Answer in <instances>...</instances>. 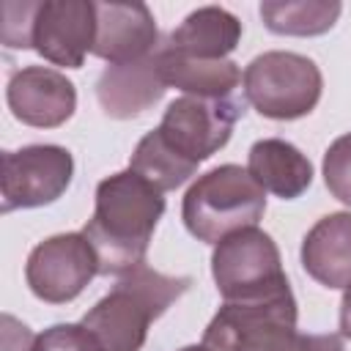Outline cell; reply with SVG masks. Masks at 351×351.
Segmentation results:
<instances>
[{"label":"cell","mask_w":351,"mask_h":351,"mask_svg":"<svg viewBox=\"0 0 351 351\" xmlns=\"http://www.w3.org/2000/svg\"><path fill=\"white\" fill-rule=\"evenodd\" d=\"M162 214V192L134 170H121L104 178L96 186L93 217L82 228V236L96 252L99 274L121 277L143 266Z\"/></svg>","instance_id":"cell-1"},{"label":"cell","mask_w":351,"mask_h":351,"mask_svg":"<svg viewBox=\"0 0 351 351\" xmlns=\"http://www.w3.org/2000/svg\"><path fill=\"white\" fill-rule=\"evenodd\" d=\"M189 282V277H170L143 263L118 277L112 291L85 313L82 326L99 351H140L148 326L186 293Z\"/></svg>","instance_id":"cell-2"},{"label":"cell","mask_w":351,"mask_h":351,"mask_svg":"<svg viewBox=\"0 0 351 351\" xmlns=\"http://www.w3.org/2000/svg\"><path fill=\"white\" fill-rule=\"evenodd\" d=\"M208 351H346L337 335H304L296 329V299L288 291L225 302L203 332Z\"/></svg>","instance_id":"cell-3"},{"label":"cell","mask_w":351,"mask_h":351,"mask_svg":"<svg viewBox=\"0 0 351 351\" xmlns=\"http://www.w3.org/2000/svg\"><path fill=\"white\" fill-rule=\"evenodd\" d=\"M263 211L266 189L241 165H219L203 173L181 203L186 230L206 244H219L236 230L255 228Z\"/></svg>","instance_id":"cell-4"},{"label":"cell","mask_w":351,"mask_h":351,"mask_svg":"<svg viewBox=\"0 0 351 351\" xmlns=\"http://www.w3.org/2000/svg\"><path fill=\"white\" fill-rule=\"evenodd\" d=\"M321 71L299 52L271 49L250 60L244 69V96L266 118L296 121L310 115L321 99Z\"/></svg>","instance_id":"cell-5"},{"label":"cell","mask_w":351,"mask_h":351,"mask_svg":"<svg viewBox=\"0 0 351 351\" xmlns=\"http://www.w3.org/2000/svg\"><path fill=\"white\" fill-rule=\"evenodd\" d=\"M211 274L225 302H252L288 291L280 250L261 228L230 233L214 247Z\"/></svg>","instance_id":"cell-6"},{"label":"cell","mask_w":351,"mask_h":351,"mask_svg":"<svg viewBox=\"0 0 351 351\" xmlns=\"http://www.w3.org/2000/svg\"><path fill=\"white\" fill-rule=\"evenodd\" d=\"M74 159L63 145H25L0 159L3 214L55 203L71 184Z\"/></svg>","instance_id":"cell-7"},{"label":"cell","mask_w":351,"mask_h":351,"mask_svg":"<svg viewBox=\"0 0 351 351\" xmlns=\"http://www.w3.org/2000/svg\"><path fill=\"white\" fill-rule=\"evenodd\" d=\"M241 112H244L241 101L230 96L225 99L181 96L167 104L162 123L156 129L170 148H176L184 159L200 165L230 140Z\"/></svg>","instance_id":"cell-8"},{"label":"cell","mask_w":351,"mask_h":351,"mask_svg":"<svg viewBox=\"0 0 351 351\" xmlns=\"http://www.w3.org/2000/svg\"><path fill=\"white\" fill-rule=\"evenodd\" d=\"M99 274V261L90 241L80 233H58L33 247L25 266L30 291L49 304H66Z\"/></svg>","instance_id":"cell-9"},{"label":"cell","mask_w":351,"mask_h":351,"mask_svg":"<svg viewBox=\"0 0 351 351\" xmlns=\"http://www.w3.org/2000/svg\"><path fill=\"white\" fill-rule=\"evenodd\" d=\"M96 38V3L90 0H44L33 16V41L44 60L66 69H80L85 55L93 52Z\"/></svg>","instance_id":"cell-10"},{"label":"cell","mask_w":351,"mask_h":351,"mask_svg":"<svg viewBox=\"0 0 351 351\" xmlns=\"http://www.w3.org/2000/svg\"><path fill=\"white\" fill-rule=\"evenodd\" d=\"M8 107L16 121L38 129H55L74 115V82L49 66H25L11 74L5 90Z\"/></svg>","instance_id":"cell-11"},{"label":"cell","mask_w":351,"mask_h":351,"mask_svg":"<svg viewBox=\"0 0 351 351\" xmlns=\"http://www.w3.org/2000/svg\"><path fill=\"white\" fill-rule=\"evenodd\" d=\"M156 47L159 33L145 3H96L93 55L115 66L148 58Z\"/></svg>","instance_id":"cell-12"},{"label":"cell","mask_w":351,"mask_h":351,"mask_svg":"<svg viewBox=\"0 0 351 351\" xmlns=\"http://www.w3.org/2000/svg\"><path fill=\"white\" fill-rule=\"evenodd\" d=\"M159 49V47H156ZM167 85L159 71L156 52L132 63L107 66L96 82V99L110 118H137L165 96Z\"/></svg>","instance_id":"cell-13"},{"label":"cell","mask_w":351,"mask_h":351,"mask_svg":"<svg viewBox=\"0 0 351 351\" xmlns=\"http://www.w3.org/2000/svg\"><path fill=\"white\" fill-rule=\"evenodd\" d=\"M304 271L326 288L351 285V214L335 211L321 217L302 239Z\"/></svg>","instance_id":"cell-14"},{"label":"cell","mask_w":351,"mask_h":351,"mask_svg":"<svg viewBox=\"0 0 351 351\" xmlns=\"http://www.w3.org/2000/svg\"><path fill=\"white\" fill-rule=\"evenodd\" d=\"M247 170L266 192H271L282 200L299 197L313 181L310 159L293 143L280 140V137L258 140L250 148Z\"/></svg>","instance_id":"cell-15"},{"label":"cell","mask_w":351,"mask_h":351,"mask_svg":"<svg viewBox=\"0 0 351 351\" xmlns=\"http://www.w3.org/2000/svg\"><path fill=\"white\" fill-rule=\"evenodd\" d=\"M159 71L167 88H178L186 96H203V99H225L233 93V88L241 80V71L233 60H203L184 52L170 49L167 44H159L156 49Z\"/></svg>","instance_id":"cell-16"},{"label":"cell","mask_w":351,"mask_h":351,"mask_svg":"<svg viewBox=\"0 0 351 351\" xmlns=\"http://www.w3.org/2000/svg\"><path fill=\"white\" fill-rule=\"evenodd\" d=\"M241 38V22L222 5H203L167 36V47L203 60H222L236 49Z\"/></svg>","instance_id":"cell-17"},{"label":"cell","mask_w":351,"mask_h":351,"mask_svg":"<svg viewBox=\"0 0 351 351\" xmlns=\"http://www.w3.org/2000/svg\"><path fill=\"white\" fill-rule=\"evenodd\" d=\"M343 5L337 0H269L261 3V19L271 33L282 36H321L326 33Z\"/></svg>","instance_id":"cell-18"},{"label":"cell","mask_w":351,"mask_h":351,"mask_svg":"<svg viewBox=\"0 0 351 351\" xmlns=\"http://www.w3.org/2000/svg\"><path fill=\"white\" fill-rule=\"evenodd\" d=\"M129 170H134L137 176L151 181L159 192H170L176 186H181L197 170V165L184 159L176 148H170L167 140L159 134V129H154L137 143V148L129 159Z\"/></svg>","instance_id":"cell-19"},{"label":"cell","mask_w":351,"mask_h":351,"mask_svg":"<svg viewBox=\"0 0 351 351\" xmlns=\"http://www.w3.org/2000/svg\"><path fill=\"white\" fill-rule=\"evenodd\" d=\"M324 181L326 189L351 206V132L337 137L324 154Z\"/></svg>","instance_id":"cell-20"},{"label":"cell","mask_w":351,"mask_h":351,"mask_svg":"<svg viewBox=\"0 0 351 351\" xmlns=\"http://www.w3.org/2000/svg\"><path fill=\"white\" fill-rule=\"evenodd\" d=\"M36 8L38 3H16V0H5L0 5V38L5 47L11 49H30V41H33V16H36Z\"/></svg>","instance_id":"cell-21"},{"label":"cell","mask_w":351,"mask_h":351,"mask_svg":"<svg viewBox=\"0 0 351 351\" xmlns=\"http://www.w3.org/2000/svg\"><path fill=\"white\" fill-rule=\"evenodd\" d=\"M33 351H99V343L82 324H55L36 337Z\"/></svg>","instance_id":"cell-22"},{"label":"cell","mask_w":351,"mask_h":351,"mask_svg":"<svg viewBox=\"0 0 351 351\" xmlns=\"http://www.w3.org/2000/svg\"><path fill=\"white\" fill-rule=\"evenodd\" d=\"M36 348V335L19 324L14 315H3V351H33Z\"/></svg>","instance_id":"cell-23"},{"label":"cell","mask_w":351,"mask_h":351,"mask_svg":"<svg viewBox=\"0 0 351 351\" xmlns=\"http://www.w3.org/2000/svg\"><path fill=\"white\" fill-rule=\"evenodd\" d=\"M340 335L351 337V285L346 288L343 302H340Z\"/></svg>","instance_id":"cell-24"},{"label":"cell","mask_w":351,"mask_h":351,"mask_svg":"<svg viewBox=\"0 0 351 351\" xmlns=\"http://www.w3.org/2000/svg\"><path fill=\"white\" fill-rule=\"evenodd\" d=\"M181 351H208V348L200 343V346H186V348H181Z\"/></svg>","instance_id":"cell-25"}]
</instances>
